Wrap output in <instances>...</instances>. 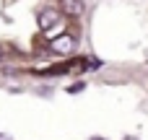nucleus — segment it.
<instances>
[{
    "instance_id": "obj_1",
    "label": "nucleus",
    "mask_w": 148,
    "mask_h": 140,
    "mask_svg": "<svg viewBox=\"0 0 148 140\" xmlns=\"http://www.w3.org/2000/svg\"><path fill=\"white\" fill-rule=\"evenodd\" d=\"M73 47H75L73 34H60L57 39H52V52H57V55H70Z\"/></svg>"
},
{
    "instance_id": "obj_2",
    "label": "nucleus",
    "mask_w": 148,
    "mask_h": 140,
    "mask_svg": "<svg viewBox=\"0 0 148 140\" xmlns=\"http://www.w3.org/2000/svg\"><path fill=\"white\" fill-rule=\"evenodd\" d=\"M60 8H62V13H65V16L75 18V16H81V13H83L86 3H83V0H60Z\"/></svg>"
},
{
    "instance_id": "obj_3",
    "label": "nucleus",
    "mask_w": 148,
    "mask_h": 140,
    "mask_svg": "<svg viewBox=\"0 0 148 140\" xmlns=\"http://www.w3.org/2000/svg\"><path fill=\"white\" fill-rule=\"evenodd\" d=\"M52 23H57V10H52V8L42 10V13H39V29H42V31H47Z\"/></svg>"
},
{
    "instance_id": "obj_4",
    "label": "nucleus",
    "mask_w": 148,
    "mask_h": 140,
    "mask_svg": "<svg viewBox=\"0 0 148 140\" xmlns=\"http://www.w3.org/2000/svg\"><path fill=\"white\" fill-rule=\"evenodd\" d=\"M3 57H5V55H3V47H0V62H3Z\"/></svg>"
},
{
    "instance_id": "obj_5",
    "label": "nucleus",
    "mask_w": 148,
    "mask_h": 140,
    "mask_svg": "<svg viewBox=\"0 0 148 140\" xmlns=\"http://www.w3.org/2000/svg\"><path fill=\"white\" fill-rule=\"evenodd\" d=\"M0 140H10V138H8V135H0Z\"/></svg>"
},
{
    "instance_id": "obj_6",
    "label": "nucleus",
    "mask_w": 148,
    "mask_h": 140,
    "mask_svg": "<svg viewBox=\"0 0 148 140\" xmlns=\"http://www.w3.org/2000/svg\"><path fill=\"white\" fill-rule=\"evenodd\" d=\"M125 140H138V138H125Z\"/></svg>"
},
{
    "instance_id": "obj_7",
    "label": "nucleus",
    "mask_w": 148,
    "mask_h": 140,
    "mask_svg": "<svg viewBox=\"0 0 148 140\" xmlns=\"http://www.w3.org/2000/svg\"><path fill=\"white\" fill-rule=\"evenodd\" d=\"M91 140H104V138H91Z\"/></svg>"
}]
</instances>
